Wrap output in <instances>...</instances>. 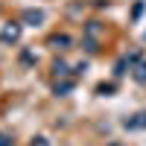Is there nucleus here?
Masks as SVG:
<instances>
[{
  "label": "nucleus",
  "instance_id": "f257e3e1",
  "mask_svg": "<svg viewBox=\"0 0 146 146\" xmlns=\"http://www.w3.org/2000/svg\"><path fill=\"white\" fill-rule=\"evenodd\" d=\"M126 126H146V114H137V120H126Z\"/></svg>",
  "mask_w": 146,
  "mask_h": 146
},
{
  "label": "nucleus",
  "instance_id": "f03ea898",
  "mask_svg": "<svg viewBox=\"0 0 146 146\" xmlns=\"http://www.w3.org/2000/svg\"><path fill=\"white\" fill-rule=\"evenodd\" d=\"M135 79H137V82H146V64H143V67H137V73H135Z\"/></svg>",
  "mask_w": 146,
  "mask_h": 146
},
{
  "label": "nucleus",
  "instance_id": "7ed1b4c3",
  "mask_svg": "<svg viewBox=\"0 0 146 146\" xmlns=\"http://www.w3.org/2000/svg\"><path fill=\"white\" fill-rule=\"evenodd\" d=\"M0 146H12V140H9L6 135H0Z\"/></svg>",
  "mask_w": 146,
  "mask_h": 146
},
{
  "label": "nucleus",
  "instance_id": "20e7f679",
  "mask_svg": "<svg viewBox=\"0 0 146 146\" xmlns=\"http://www.w3.org/2000/svg\"><path fill=\"white\" fill-rule=\"evenodd\" d=\"M111 146H117V143H111Z\"/></svg>",
  "mask_w": 146,
  "mask_h": 146
}]
</instances>
